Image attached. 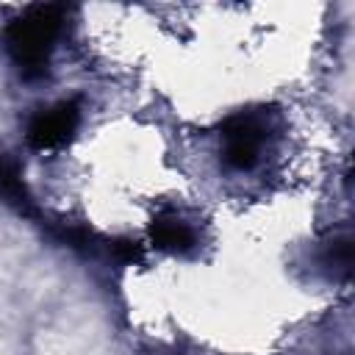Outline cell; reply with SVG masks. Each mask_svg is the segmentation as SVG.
<instances>
[{
	"label": "cell",
	"instance_id": "obj_3",
	"mask_svg": "<svg viewBox=\"0 0 355 355\" xmlns=\"http://www.w3.org/2000/svg\"><path fill=\"white\" fill-rule=\"evenodd\" d=\"M153 239H155V244L164 247V250H186V247L194 244L191 227H189L186 222L175 219V216L158 219V222L153 225Z\"/></svg>",
	"mask_w": 355,
	"mask_h": 355
},
{
	"label": "cell",
	"instance_id": "obj_4",
	"mask_svg": "<svg viewBox=\"0 0 355 355\" xmlns=\"http://www.w3.org/2000/svg\"><path fill=\"white\" fill-rule=\"evenodd\" d=\"M0 191L11 200H22L25 197V186H22V178H19V169L14 161L3 158L0 155Z\"/></svg>",
	"mask_w": 355,
	"mask_h": 355
},
{
	"label": "cell",
	"instance_id": "obj_2",
	"mask_svg": "<svg viewBox=\"0 0 355 355\" xmlns=\"http://www.w3.org/2000/svg\"><path fill=\"white\" fill-rule=\"evenodd\" d=\"M80 122V111H78V103H58L42 114H36L28 125V141L36 147V150H53V147H61L69 133L78 128Z\"/></svg>",
	"mask_w": 355,
	"mask_h": 355
},
{
	"label": "cell",
	"instance_id": "obj_1",
	"mask_svg": "<svg viewBox=\"0 0 355 355\" xmlns=\"http://www.w3.org/2000/svg\"><path fill=\"white\" fill-rule=\"evenodd\" d=\"M67 8L64 6H33L25 17L8 25L6 47L25 78H39L44 72L53 39L61 31Z\"/></svg>",
	"mask_w": 355,
	"mask_h": 355
}]
</instances>
